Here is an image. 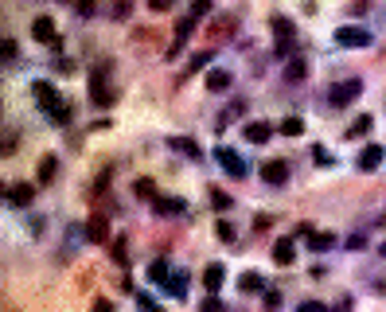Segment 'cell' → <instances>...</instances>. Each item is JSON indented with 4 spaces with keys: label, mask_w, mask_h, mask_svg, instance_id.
Wrapping results in <instances>:
<instances>
[{
    "label": "cell",
    "mask_w": 386,
    "mask_h": 312,
    "mask_svg": "<svg viewBox=\"0 0 386 312\" xmlns=\"http://www.w3.org/2000/svg\"><path fill=\"white\" fill-rule=\"evenodd\" d=\"M32 94H36V102L51 113V121H55V125H67V121H71V106L63 102L59 90H55L51 82H36V86H32Z\"/></svg>",
    "instance_id": "6da1fadb"
},
{
    "label": "cell",
    "mask_w": 386,
    "mask_h": 312,
    "mask_svg": "<svg viewBox=\"0 0 386 312\" xmlns=\"http://www.w3.org/2000/svg\"><path fill=\"white\" fill-rule=\"evenodd\" d=\"M336 43H339V47H355V51H359V47H371L374 36L367 32V27H359V24H343L336 32Z\"/></svg>",
    "instance_id": "7a4b0ae2"
},
{
    "label": "cell",
    "mask_w": 386,
    "mask_h": 312,
    "mask_svg": "<svg viewBox=\"0 0 386 312\" xmlns=\"http://www.w3.org/2000/svg\"><path fill=\"white\" fill-rule=\"evenodd\" d=\"M90 98H94V106H113V86H109V67H102V71H94V78H90Z\"/></svg>",
    "instance_id": "3957f363"
},
{
    "label": "cell",
    "mask_w": 386,
    "mask_h": 312,
    "mask_svg": "<svg viewBox=\"0 0 386 312\" xmlns=\"http://www.w3.org/2000/svg\"><path fill=\"white\" fill-rule=\"evenodd\" d=\"M215 160L223 164V172H227L230 180H242V176H246V164H242V156L234 153V148H223V144H218V148H215Z\"/></svg>",
    "instance_id": "277c9868"
},
{
    "label": "cell",
    "mask_w": 386,
    "mask_h": 312,
    "mask_svg": "<svg viewBox=\"0 0 386 312\" xmlns=\"http://www.w3.org/2000/svg\"><path fill=\"white\" fill-rule=\"evenodd\" d=\"M359 90H363V82H359V78L336 82L332 90H328V102H332V106H348V102H355V98H359Z\"/></svg>",
    "instance_id": "5b68a950"
},
{
    "label": "cell",
    "mask_w": 386,
    "mask_h": 312,
    "mask_svg": "<svg viewBox=\"0 0 386 312\" xmlns=\"http://www.w3.org/2000/svg\"><path fill=\"white\" fill-rule=\"evenodd\" d=\"M269 24H273V36H277V55H285V51L293 47V39H297V27H293V20H285V16H273Z\"/></svg>",
    "instance_id": "8992f818"
},
{
    "label": "cell",
    "mask_w": 386,
    "mask_h": 312,
    "mask_svg": "<svg viewBox=\"0 0 386 312\" xmlns=\"http://www.w3.org/2000/svg\"><path fill=\"white\" fill-rule=\"evenodd\" d=\"M383 160H386V148H383V144H367L355 164H359V172H374V168H383Z\"/></svg>",
    "instance_id": "52a82bcc"
},
{
    "label": "cell",
    "mask_w": 386,
    "mask_h": 312,
    "mask_svg": "<svg viewBox=\"0 0 386 312\" xmlns=\"http://www.w3.org/2000/svg\"><path fill=\"white\" fill-rule=\"evenodd\" d=\"M192 32H195V16L188 12V16L180 20V24H176V39H172V47H168V59H176V55H180V51H183V43H188V36H192Z\"/></svg>",
    "instance_id": "ba28073f"
},
{
    "label": "cell",
    "mask_w": 386,
    "mask_h": 312,
    "mask_svg": "<svg viewBox=\"0 0 386 312\" xmlns=\"http://www.w3.org/2000/svg\"><path fill=\"white\" fill-rule=\"evenodd\" d=\"M32 36H36L39 43H47V47H59V32H55V24H51L47 16H36V24H32Z\"/></svg>",
    "instance_id": "9c48e42d"
},
{
    "label": "cell",
    "mask_w": 386,
    "mask_h": 312,
    "mask_svg": "<svg viewBox=\"0 0 386 312\" xmlns=\"http://www.w3.org/2000/svg\"><path fill=\"white\" fill-rule=\"evenodd\" d=\"M262 180L281 188V183L289 180V164H285V160H266V164H262Z\"/></svg>",
    "instance_id": "30bf717a"
},
{
    "label": "cell",
    "mask_w": 386,
    "mask_h": 312,
    "mask_svg": "<svg viewBox=\"0 0 386 312\" xmlns=\"http://www.w3.org/2000/svg\"><path fill=\"white\" fill-rule=\"evenodd\" d=\"M4 199H8V207H27L36 199V183H12V188L4 192Z\"/></svg>",
    "instance_id": "8fae6325"
},
{
    "label": "cell",
    "mask_w": 386,
    "mask_h": 312,
    "mask_svg": "<svg viewBox=\"0 0 386 312\" xmlns=\"http://www.w3.org/2000/svg\"><path fill=\"white\" fill-rule=\"evenodd\" d=\"M242 137L250 144H266L269 137H273V129H269L266 121H246V129H242Z\"/></svg>",
    "instance_id": "7c38bea8"
},
{
    "label": "cell",
    "mask_w": 386,
    "mask_h": 312,
    "mask_svg": "<svg viewBox=\"0 0 386 312\" xmlns=\"http://www.w3.org/2000/svg\"><path fill=\"white\" fill-rule=\"evenodd\" d=\"M152 207H157V215H188V199H172V195L152 199Z\"/></svg>",
    "instance_id": "4fadbf2b"
},
{
    "label": "cell",
    "mask_w": 386,
    "mask_h": 312,
    "mask_svg": "<svg viewBox=\"0 0 386 312\" xmlns=\"http://www.w3.org/2000/svg\"><path fill=\"white\" fill-rule=\"evenodd\" d=\"M223 281H227V269H223V262H211L203 269V285H207V293H218L223 289Z\"/></svg>",
    "instance_id": "5bb4252c"
},
{
    "label": "cell",
    "mask_w": 386,
    "mask_h": 312,
    "mask_svg": "<svg viewBox=\"0 0 386 312\" xmlns=\"http://www.w3.org/2000/svg\"><path fill=\"white\" fill-rule=\"evenodd\" d=\"M86 238H90V242H106L109 238V223L102 215H94L90 223H86Z\"/></svg>",
    "instance_id": "9a60e30c"
},
{
    "label": "cell",
    "mask_w": 386,
    "mask_h": 312,
    "mask_svg": "<svg viewBox=\"0 0 386 312\" xmlns=\"http://www.w3.org/2000/svg\"><path fill=\"white\" fill-rule=\"evenodd\" d=\"M238 289H242V293H262V289H266V277L250 269V274H242V277H238Z\"/></svg>",
    "instance_id": "2e32d148"
},
{
    "label": "cell",
    "mask_w": 386,
    "mask_h": 312,
    "mask_svg": "<svg viewBox=\"0 0 386 312\" xmlns=\"http://www.w3.org/2000/svg\"><path fill=\"white\" fill-rule=\"evenodd\" d=\"M230 82H234V78H230V71H211V74H207V90H211V94L230 90Z\"/></svg>",
    "instance_id": "e0dca14e"
},
{
    "label": "cell",
    "mask_w": 386,
    "mask_h": 312,
    "mask_svg": "<svg viewBox=\"0 0 386 312\" xmlns=\"http://www.w3.org/2000/svg\"><path fill=\"white\" fill-rule=\"evenodd\" d=\"M168 148H176V153H183V156H192V160H199V144H195L192 137H172Z\"/></svg>",
    "instance_id": "ac0fdd59"
},
{
    "label": "cell",
    "mask_w": 386,
    "mask_h": 312,
    "mask_svg": "<svg viewBox=\"0 0 386 312\" xmlns=\"http://www.w3.org/2000/svg\"><path fill=\"white\" fill-rule=\"evenodd\" d=\"M293 258H297L293 242H289V238H281L277 246H273V262H277V265H293Z\"/></svg>",
    "instance_id": "d6986e66"
},
{
    "label": "cell",
    "mask_w": 386,
    "mask_h": 312,
    "mask_svg": "<svg viewBox=\"0 0 386 312\" xmlns=\"http://www.w3.org/2000/svg\"><path fill=\"white\" fill-rule=\"evenodd\" d=\"M109 254H113V262H117V265H129V234H117Z\"/></svg>",
    "instance_id": "ffe728a7"
},
{
    "label": "cell",
    "mask_w": 386,
    "mask_h": 312,
    "mask_svg": "<svg viewBox=\"0 0 386 312\" xmlns=\"http://www.w3.org/2000/svg\"><path fill=\"white\" fill-rule=\"evenodd\" d=\"M148 281H157V285H168V262H164V258L148 265Z\"/></svg>",
    "instance_id": "44dd1931"
},
{
    "label": "cell",
    "mask_w": 386,
    "mask_h": 312,
    "mask_svg": "<svg viewBox=\"0 0 386 312\" xmlns=\"http://www.w3.org/2000/svg\"><path fill=\"white\" fill-rule=\"evenodd\" d=\"M308 246H313V250H332V246H336V234H328V230L308 234Z\"/></svg>",
    "instance_id": "7402d4cb"
},
{
    "label": "cell",
    "mask_w": 386,
    "mask_h": 312,
    "mask_svg": "<svg viewBox=\"0 0 386 312\" xmlns=\"http://www.w3.org/2000/svg\"><path fill=\"white\" fill-rule=\"evenodd\" d=\"M371 125H374V121L367 118V113H363V118H355V121H351L348 137H351V141H355V137H367V133H371Z\"/></svg>",
    "instance_id": "603a6c76"
},
{
    "label": "cell",
    "mask_w": 386,
    "mask_h": 312,
    "mask_svg": "<svg viewBox=\"0 0 386 312\" xmlns=\"http://www.w3.org/2000/svg\"><path fill=\"white\" fill-rule=\"evenodd\" d=\"M281 133H285V137H301V133H304V121L301 118H285V121H281Z\"/></svg>",
    "instance_id": "cb8c5ba5"
},
{
    "label": "cell",
    "mask_w": 386,
    "mask_h": 312,
    "mask_svg": "<svg viewBox=\"0 0 386 312\" xmlns=\"http://www.w3.org/2000/svg\"><path fill=\"white\" fill-rule=\"evenodd\" d=\"M199 312H227V304L218 300V293H211V297H207L203 304H199Z\"/></svg>",
    "instance_id": "d4e9b609"
},
{
    "label": "cell",
    "mask_w": 386,
    "mask_h": 312,
    "mask_svg": "<svg viewBox=\"0 0 386 312\" xmlns=\"http://www.w3.org/2000/svg\"><path fill=\"white\" fill-rule=\"evenodd\" d=\"M137 195H141V199H157V183L152 180H137Z\"/></svg>",
    "instance_id": "484cf974"
},
{
    "label": "cell",
    "mask_w": 386,
    "mask_h": 312,
    "mask_svg": "<svg viewBox=\"0 0 386 312\" xmlns=\"http://www.w3.org/2000/svg\"><path fill=\"white\" fill-rule=\"evenodd\" d=\"M207 63H211V51H199V55H192V63H188V71H203V67H207Z\"/></svg>",
    "instance_id": "4316f807"
},
{
    "label": "cell",
    "mask_w": 386,
    "mask_h": 312,
    "mask_svg": "<svg viewBox=\"0 0 386 312\" xmlns=\"http://www.w3.org/2000/svg\"><path fill=\"white\" fill-rule=\"evenodd\" d=\"M304 78V59H293L289 63V82H301Z\"/></svg>",
    "instance_id": "83f0119b"
},
{
    "label": "cell",
    "mask_w": 386,
    "mask_h": 312,
    "mask_svg": "<svg viewBox=\"0 0 386 312\" xmlns=\"http://www.w3.org/2000/svg\"><path fill=\"white\" fill-rule=\"evenodd\" d=\"M313 160L320 164V168H332V156H328V148H320V144L313 148Z\"/></svg>",
    "instance_id": "f1b7e54d"
},
{
    "label": "cell",
    "mask_w": 386,
    "mask_h": 312,
    "mask_svg": "<svg viewBox=\"0 0 386 312\" xmlns=\"http://www.w3.org/2000/svg\"><path fill=\"white\" fill-rule=\"evenodd\" d=\"M51 176H55V156H47V160H43V168H39V183H47Z\"/></svg>",
    "instance_id": "f546056e"
},
{
    "label": "cell",
    "mask_w": 386,
    "mask_h": 312,
    "mask_svg": "<svg viewBox=\"0 0 386 312\" xmlns=\"http://www.w3.org/2000/svg\"><path fill=\"white\" fill-rule=\"evenodd\" d=\"M211 12V0H192V16L199 20V16H207Z\"/></svg>",
    "instance_id": "4dcf8cb0"
},
{
    "label": "cell",
    "mask_w": 386,
    "mask_h": 312,
    "mask_svg": "<svg viewBox=\"0 0 386 312\" xmlns=\"http://www.w3.org/2000/svg\"><path fill=\"white\" fill-rule=\"evenodd\" d=\"M168 293H172V297H183V277L180 274L168 277Z\"/></svg>",
    "instance_id": "1f68e13d"
},
{
    "label": "cell",
    "mask_w": 386,
    "mask_h": 312,
    "mask_svg": "<svg viewBox=\"0 0 386 312\" xmlns=\"http://www.w3.org/2000/svg\"><path fill=\"white\" fill-rule=\"evenodd\" d=\"M137 304H141L145 312H157V300L148 297V293H137Z\"/></svg>",
    "instance_id": "d6a6232c"
},
{
    "label": "cell",
    "mask_w": 386,
    "mask_h": 312,
    "mask_svg": "<svg viewBox=\"0 0 386 312\" xmlns=\"http://www.w3.org/2000/svg\"><path fill=\"white\" fill-rule=\"evenodd\" d=\"M211 203H215L218 211H227V207H230V195H223V192H211Z\"/></svg>",
    "instance_id": "836d02e7"
},
{
    "label": "cell",
    "mask_w": 386,
    "mask_h": 312,
    "mask_svg": "<svg viewBox=\"0 0 386 312\" xmlns=\"http://www.w3.org/2000/svg\"><path fill=\"white\" fill-rule=\"evenodd\" d=\"M218 238H223V242H234V227H230V223H218Z\"/></svg>",
    "instance_id": "e575fe53"
},
{
    "label": "cell",
    "mask_w": 386,
    "mask_h": 312,
    "mask_svg": "<svg viewBox=\"0 0 386 312\" xmlns=\"http://www.w3.org/2000/svg\"><path fill=\"white\" fill-rule=\"evenodd\" d=\"M297 312H328V309H324V304H320V300H304V304H301V309H297Z\"/></svg>",
    "instance_id": "d590c367"
},
{
    "label": "cell",
    "mask_w": 386,
    "mask_h": 312,
    "mask_svg": "<svg viewBox=\"0 0 386 312\" xmlns=\"http://www.w3.org/2000/svg\"><path fill=\"white\" fill-rule=\"evenodd\" d=\"M148 8H152V12H168L172 0H148Z\"/></svg>",
    "instance_id": "8d00e7d4"
},
{
    "label": "cell",
    "mask_w": 386,
    "mask_h": 312,
    "mask_svg": "<svg viewBox=\"0 0 386 312\" xmlns=\"http://www.w3.org/2000/svg\"><path fill=\"white\" fill-rule=\"evenodd\" d=\"M55 71H59V74H71L74 63H71V59H55Z\"/></svg>",
    "instance_id": "74e56055"
},
{
    "label": "cell",
    "mask_w": 386,
    "mask_h": 312,
    "mask_svg": "<svg viewBox=\"0 0 386 312\" xmlns=\"http://www.w3.org/2000/svg\"><path fill=\"white\" fill-rule=\"evenodd\" d=\"M90 312H113V304H109V300L102 297V300H94V304H90Z\"/></svg>",
    "instance_id": "f35d334b"
},
{
    "label": "cell",
    "mask_w": 386,
    "mask_h": 312,
    "mask_svg": "<svg viewBox=\"0 0 386 312\" xmlns=\"http://www.w3.org/2000/svg\"><path fill=\"white\" fill-rule=\"evenodd\" d=\"M94 8H98L94 0H82V4H78V12H82V16H94Z\"/></svg>",
    "instance_id": "ab89813d"
},
{
    "label": "cell",
    "mask_w": 386,
    "mask_h": 312,
    "mask_svg": "<svg viewBox=\"0 0 386 312\" xmlns=\"http://www.w3.org/2000/svg\"><path fill=\"white\" fill-rule=\"evenodd\" d=\"M378 254H383V258H386V242H383V246H378Z\"/></svg>",
    "instance_id": "60d3db41"
}]
</instances>
